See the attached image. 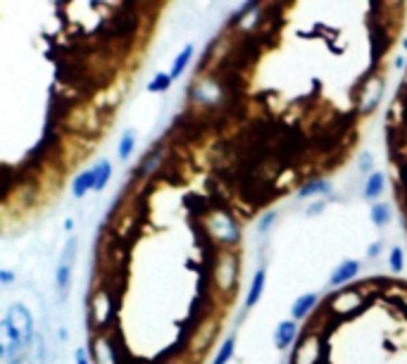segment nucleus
Segmentation results:
<instances>
[{
    "label": "nucleus",
    "instance_id": "obj_4",
    "mask_svg": "<svg viewBox=\"0 0 407 364\" xmlns=\"http://www.w3.org/2000/svg\"><path fill=\"white\" fill-rule=\"evenodd\" d=\"M193 55H195V48L188 43V46H184V51H181L177 57H174L172 69H169V77H172V81H177L181 74H184L186 69L190 67V60H193Z\"/></svg>",
    "mask_w": 407,
    "mask_h": 364
},
{
    "label": "nucleus",
    "instance_id": "obj_2",
    "mask_svg": "<svg viewBox=\"0 0 407 364\" xmlns=\"http://www.w3.org/2000/svg\"><path fill=\"white\" fill-rule=\"evenodd\" d=\"M288 364H407V278L358 276L303 317Z\"/></svg>",
    "mask_w": 407,
    "mask_h": 364
},
{
    "label": "nucleus",
    "instance_id": "obj_7",
    "mask_svg": "<svg viewBox=\"0 0 407 364\" xmlns=\"http://www.w3.org/2000/svg\"><path fill=\"white\" fill-rule=\"evenodd\" d=\"M403 51H405V53H407V36H405V38H403Z\"/></svg>",
    "mask_w": 407,
    "mask_h": 364
},
{
    "label": "nucleus",
    "instance_id": "obj_3",
    "mask_svg": "<svg viewBox=\"0 0 407 364\" xmlns=\"http://www.w3.org/2000/svg\"><path fill=\"white\" fill-rule=\"evenodd\" d=\"M386 155H388V181L393 207L407 243V81L403 79L398 93L386 109Z\"/></svg>",
    "mask_w": 407,
    "mask_h": 364
},
{
    "label": "nucleus",
    "instance_id": "obj_5",
    "mask_svg": "<svg viewBox=\"0 0 407 364\" xmlns=\"http://www.w3.org/2000/svg\"><path fill=\"white\" fill-rule=\"evenodd\" d=\"M169 86H172V77H169V74H164V72H160V74H155L153 81L148 83V91L162 93V91H167Z\"/></svg>",
    "mask_w": 407,
    "mask_h": 364
},
{
    "label": "nucleus",
    "instance_id": "obj_1",
    "mask_svg": "<svg viewBox=\"0 0 407 364\" xmlns=\"http://www.w3.org/2000/svg\"><path fill=\"white\" fill-rule=\"evenodd\" d=\"M245 219L160 138L112 198L90 248V364H210L245 278Z\"/></svg>",
    "mask_w": 407,
    "mask_h": 364
},
{
    "label": "nucleus",
    "instance_id": "obj_6",
    "mask_svg": "<svg viewBox=\"0 0 407 364\" xmlns=\"http://www.w3.org/2000/svg\"><path fill=\"white\" fill-rule=\"evenodd\" d=\"M134 141H136V136H134V131H127L122 136V143H119V155H122V159H127L129 155H132V151H134Z\"/></svg>",
    "mask_w": 407,
    "mask_h": 364
}]
</instances>
